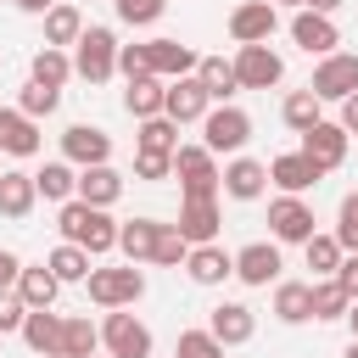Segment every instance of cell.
<instances>
[{
	"instance_id": "cell-9",
	"label": "cell",
	"mask_w": 358,
	"mask_h": 358,
	"mask_svg": "<svg viewBox=\"0 0 358 358\" xmlns=\"http://www.w3.org/2000/svg\"><path fill=\"white\" fill-rule=\"evenodd\" d=\"M313 207L302 201V196H274L268 201V235H274V246H302L308 235H313Z\"/></svg>"
},
{
	"instance_id": "cell-33",
	"label": "cell",
	"mask_w": 358,
	"mask_h": 358,
	"mask_svg": "<svg viewBox=\"0 0 358 358\" xmlns=\"http://www.w3.org/2000/svg\"><path fill=\"white\" fill-rule=\"evenodd\" d=\"M28 78H34V84H45V90H62V84L73 78V56H67V50H56V45H39V50H34V62H28Z\"/></svg>"
},
{
	"instance_id": "cell-1",
	"label": "cell",
	"mask_w": 358,
	"mask_h": 358,
	"mask_svg": "<svg viewBox=\"0 0 358 358\" xmlns=\"http://www.w3.org/2000/svg\"><path fill=\"white\" fill-rule=\"evenodd\" d=\"M56 224H62V241L84 246L90 257H106V252H117V218H112V213H101V207H84L78 196H73V201H62Z\"/></svg>"
},
{
	"instance_id": "cell-25",
	"label": "cell",
	"mask_w": 358,
	"mask_h": 358,
	"mask_svg": "<svg viewBox=\"0 0 358 358\" xmlns=\"http://www.w3.org/2000/svg\"><path fill=\"white\" fill-rule=\"evenodd\" d=\"M157 229H162V218H123L117 224V252L140 268V263H151V252H157Z\"/></svg>"
},
{
	"instance_id": "cell-6",
	"label": "cell",
	"mask_w": 358,
	"mask_h": 358,
	"mask_svg": "<svg viewBox=\"0 0 358 358\" xmlns=\"http://www.w3.org/2000/svg\"><path fill=\"white\" fill-rule=\"evenodd\" d=\"M101 352L106 358H151V330L129 308H106V319H101Z\"/></svg>"
},
{
	"instance_id": "cell-16",
	"label": "cell",
	"mask_w": 358,
	"mask_h": 358,
	"mask_svg": "<svg viewBox=\"0 0 358 358\" xmlns=\"http://www.w3.org/2000/svg\"><path fill=\"white\" fill-rule=\"evenodd\" d=\"M145 62H151V78L173 84V78H190L201 56L190 45H179V39H145Z\"/></svg>"
},
{
	"instance_id": "cell-24",
	"label": "cell",
	"mask_w": 358,
	"mask_h": 358,
	"mask_svg": "<svg viewBox=\"0 0 358 358\" xmlns=\"http://www.w3.org/2000/svg\"><path fill=\"white\" fill-rule=\"evenodd\" d=\"M39 123L34 117H22L17 106H0V151L6 157H39Z\"/></svg>"
},
{
	"instance_id": "cell-49",
	"label": "cell",
	"mask_w": 358,
	"mask_h": 358,
	"mask_svg": "<svg viewBox=\"0 0 358 358\" xmlns=\"http://www.w3.org/2000/svg\"><path fill=\"white\" fill-rule=\"evenodd\" d=\"M17 274H22V257L0 246V291H11V285H17Z\"/></svg>"
},
{
	"instance_id": "cell-28",
	"label": "cell",
	"mask_w": 358,
	"mask_h": 358,
	"mask_svg": "<svg viewBox=\"0 0 358 358\" xmlns=\"http://www.w3.org/2000/svg\"><path fill=\"white\" fill-rule=\"evenodd\" d=\"M101 352V324L90 313H62V358H95Z\"/></svg>"
},
{
	"instance_id": "cell-30",
	"label": "cell",
	"mask_w": 358,
	"mask_h": 358,
	"mask_svg": "<svg viewBox=\"0 0 358 358\" xmlns=\"http://www.w3.org/2000/svg\"><path fill=\"white\" fill-rule=\"evenodd\" d=\"M196 78H201V90H207V101H213V106H229V101L241 95L235 67H229L224 56H201V62H196Z\"/></svg>"
},
{
	"instance_id": "cell-39",
	"label": "cell",
	"mask_w": 358,
	"mask_h": 358,
	"mask_svg": "<svg viewBox=\"0 0 358 358\" xmlns=\"http://www.w3.org/2000/svg\"><path fill=\"white\" fill-rule=\"evenodd\" d=\"M56 106H62V90H45V84H34V78H28V84H22V95H17V112H22V117H34V123H39V117H50Z\"/></svg>"
},
{
	"instance_id": "cell-46",
	"label": "cell",
	"mask_w": 358,
	"mask_h": 358,
	"mask_svg": "<svg viewBox=\"0 0 358 358\" xmlns=\"http://www.w3.org/2000/svg\"><path fill=\"white\" fill-rule=\"evenodd\" d=\"M117 73L134 84V78H151V62H145V45H117Z\"/></svg>"
},
{
	"instance_id": "cell-22",
	"label": "cell",
	"mask_w": 358,
	"mask_h": 358,
	"mask_svg": "<svg viewBox=\"0 0 358 358\" xmlns=\"http://www.w3.org/2000/svg\"><path fill=\"white\" fill-rule=\"evenodd\" d=\"M324 173L302 157V151H280L274 162H268V185H280V196H302V190H313Z\"/></svg>"
},
{
	"instance_id": "cell-3",
	"label": "cell",
	"mask_w": 358,
	"mask_h": 358,
	"mask_svg": "<svg viewBox=\"0 0 358 358\" xmlns=\"http://www.w3.org/2000/svg\"><path fill=\"white\" fill-rule=\"evenodd\" d=\"M84 291H90V302H95L101 313H106V308H134V302L145 296V274H140L134 263H117V268H90Z\"/></svg>"
},
{
	"instance_id": "cell-14",
	"label": "cell",
	"mask_w": 358,
	"mask_h": 358,
	"mask_svg": "<svg viewBox=\"0 0 358 358\" xmlns=\"http://www.w3.org/2000/svg\"><path fill=\"white\" fill-rule=\"evenodd\" d=\"M207 112H213V101H207V90H201L196 73L168 84V95H162V117H168V123H201Z\"/></svg>"
},
{
	"instance_id": "cell-15",
	"label": "cell",
	"mask_w": 358,
	"mask_h": 358,
	"mask_svg": "<svg viewBox=\"0 0 358 358\" xmlns=\"http://www.w3.org/2000/svg\"><path fill=\"white\" fill-rule=\"evenodd\" d=\"M319 173H330V168H341L347 162V129L341 123H313L308 134H302V145H296Z\"/></svg>"
},
{
	"instance_id": "cell-37",
	"label": "cell",
	"mask_w": 358,
	"mask_h": 358,
	"mask_svg": "<svg viewBox=\"0 0 358 358\" xmlns=\"http://www.w3.org/2000/svg\"><path fill=\"white\" fill-rule=\"evenodd\" d=\"M134 151H162V157H173V151H179V123H168V117H145L140 134H134Z\"/></svg>"
},
{
	"instance_id": "cell-51",
	"label": "cell",
	"mask_w": 358,
	"mask_h": 358,
	"mask_svg": "<svg viewBox=\"0 0 358 358\" xmlns=\"http://www.w3.org/2000/svg\"><path fill=\"white\" fill-rule=\"evenodd\" d=\"M347 0H302V11H319V17H330V11H341Z\"/></svg>"
},
{
	"instance_id": "cell-36",
	"label": "cell",
	"mask_w": 358,
	"mask_h": 358,
	"mask_svg": "<svg viewBox=\"0 0 358 358\" xmlns=\"http://www.w3.org/2000/svg\"><path fill=\"white\" fill-rule=\"evenodd\" d=\"M73 185H78V168H73V162H62V157H56V162H45V168L34 173V190H39L45 201H73Z\"/></svg>"
},
{
	"instance_id": "cell-56",
	"label": "cell",
	"mask_w": 358,
	"mask_h": 358,
	"mask_svg": "<svg viewBox=\"0 0 358 358\" xmlns=\"http://www.w3.org/2000/svg\"><path fill=\"white\" fill-rule=\"evenodd\" d=\"M95 358H106V352H95Z\"/></svg>"
},
{
	"instance_id": "cell-29",
	"label": "cell",
	"mask_w": 358,
	"mask_h": 358,
	"mask_svg": "<svg viewBox=\"0 0 358 358\" xmlns=\"http://www.w3.org/2000/svg\"><path fill=\"white\" fill-rule=\"evenodd\" d=\"M34 201H39L34 173L6 168V173H0V218H28V213H34Z\"/></svg>"
},
{
	"instance_id": "cell-32",
	"label": "cell",
	"mask_w": 358,
	"mask_h": 358,
	"mask_svg": "<svg viewBox=\"0 0 358 358\" xmlns=\"http://www.w3.org/2000/svg\"><path fill=\"white\" fill-rule=\"evenodd\" d=\"M45 268L62 280V285H84L90 280V268H95V257L84 252V246H73V241H62V246H50V257H45Z\"/></svg>"
},
{
	"instance_id": "cell-7",
	"label": "cell",
	"mask_w": 358,
	"mask_h": 358,
	"mask_svg": "<svg viewBox=\"0 0 358 358\" xmlns=\"http://www.w3.org/2000/svg\"><path fill=\"white\" fill-rule=\"evenodd\" d=\"M229 67H235V84H241V90H274V84L285 78L280 50H268V45H235Z\"/></svg>"
},
{
	"instance_id": "cell-38",
	"label": "cell",
	"mask_w": 358,
	"mask_h": 358,
	"mask_svg": "<svg viewBox=\"0 0 358 358\" xmlns=\"http://www.w3.org/2000/svg\"><path fill=\"white\" fill-rule=\"evenodd\" d=\"M302 252H308V268H313L319 280H330V274L341 268V257H347V252L336 246V235H319V229H313V235L302 241Z\"/></svg>"
},
{
	"instance_id": "cell-4",
	"label": "cell",
	"mask_w": 358,
	"mask_h": 358,
	"mask_svg": "<svg viewBox=\"0 0 358 358\" xmlns=\"http://www.w3.org/2000/svg\"><path fill=\"white\" fill-rule=\"evenodd\" d=\"M73 73L84 84H106L117 73V34L112 28H84L73 45Z\"/></svg>"
},
{
	"instance_id": "cell-8",
	"label": "cell",
	"mask_w": 358,
	"mask_h": 358,
	"mask_svg": "<svg viewBox=\"0 0 358 358\" xmlns=\"http://www.w3.org/2000/svg\"><path fill=\"white\" fill-rule=\"evenodd\" d=\"M308 90H313L319 101H336V106H341V101L358 90V56H352V50H330V56H319Z\"/></svg>"
},
{
	"instance_id": "cell-26",
	"label": "cell",
	"mask_w": 358,
	"mask_h": 358,
	"mask_svg": "<svg viewBox=\"0 0 358 358\" xmlns=\"http://www.w3.org/2000/svg\"><path fill=\"white\" fill-rule=\"evenodd\" d=\"M274 319L280 324H308L313 319V280H280L274 285Z\"/></svg>"
},
{
	"instance_id": "cell-52",
	"label": "cell",
	"mask_w": 358,
	"mask_h": 358,
	"mask_svg": "<svg viewBox=\"0 0 358 358\" xmlns=\"http://www.w3.org/2000/svg\"><path fill=\"white\" fill-rule=\"evenodd\" d=\"M11 6H17V11H28V17H45L56 0H11Z\"/></svg>"
},
{
	"instance_id": "cell-35",
	"label": "cell",
	"mask_w": 358,
	"mask_h": 358,
	"mask_svg": "<svg viewBox=\"0 0 358 358\" xmlns=\"http://www.w3.org/2000/svg\"><path fill=\"white\" fill-rule=\"evenodd\" d=\"M280 117H285V129H296V134H308L313 123H324V101H319L313 90H291V95L280 101Z\"/></svg>"
},
{
	"instance_id": "cell-42",
	"label": "cell",
	"mask_w": 358,
	"mask_h": 358,
	"mask_svg": "<svg viewBox=\"0 0 358 358\" xmlns=\"http://www.w3.org/2000/svg\"><path fill=\"white\" fill-rule=\"evenodd\" d=\"M112 6H117V22H129V28H151L168 11V0H112Z\"/></svg>"
},
{
	"instance_id": "cell-53",
	"label": "cell",
	"mask_w": 358,
	"mask_h": 358,
	"mask_svg": "<svg viewBox=\"0 0 358 358\" xmlns=\"http://www.w3.org/2000/svg\"><path fill=\"white\" fill-rule=\"evenodd\" d=\"M341 319H347V330H352V341H358V296L347 302V313H341Z\"/></svg>"
},
{
	"instance_id": "cell-2",
	"label": "cell",
	"mask_w": 358,
	"mask_h": 358,
	"mask_svg": "<svg viewBox=\"0 0 358 358\" xmlns=\"http://www.w3.org/2000/svg\"><path fill=\"white\" fill-rule=\"evenodd\" d=\"M173 173H179V201H218V157L201 140L173 151Z\"/></svg>"
},
{
	"instance_id": "cell-31",
	"label": "cell",
	"mask_w": 358,
	"mask_h": 358,
	"mask_svg": "<svg viewBox=\"0 0 358 358\" xmlns=\"http://www.w3.org/2000/svg\"><path fill=\"white\" fill-rule=\"evenodd\" d=\"M78 34H84V11H78V6H67V0H56V6L45 11V45L73 50V45H78Z\"/></svg>"
},
{
	"instance_id": "cell-20",
	"label": "cell",
	"mask_w": 358,
	"mask_h": 358,
	"mask_svg": "<svg viewBox=\"0 0 358 358\" xmlns=\"http://www.w3.org/2000/svg\"><path fill=\"white\" fill-rule=\"evenodd\" d=\"M235 280L241 285H274L280 280V246L274 241H252L235 252Z\"/></svg>"
},
{
	"instance_id": "cell-12",
	"label": "cell",
	"mask_w": 358,
	"mask_h": 358,
	"mask_svg": "<svg viewBox=\"0 0 358 358\" xmlns=\"http://www.w3.org/2000/svg\"><path fill=\"white\" fill-rule=\"evenodd\" d=\"M274 28H280V11H274L268 0H241V6L229 11V39H235V45H268Z\"/></svg>"
},
{
	"instance_id": "cell-21",
	"label": "cell",
	"mask_w": 358,
	"mask_h": 358,
	"mask_svg": "<svg viewBox=\"0 0 358 358\" xmlns=\"http://www.w3.org/2000/svg\"><path fill=\"white\" fill-rule=\"evenodd\" d=\"M17 336L28 341L34 358H62V313L56 308H28V319H22Z\"/></svg>"
},
{
	"instance_id": "cell-43",
	"label": "cell",
	"mask_w": 358,
	"mask_h": 358,
	"mask_svg": "<svg viewBox=\"0 0 358 358\" xmlns=\"http://www.w3.org/2000/svg\"><path fill=\"white\" fill-rule=\"evenodd\" d=\"M185 252H190V246H185V235H179L173 224H162V229H157V252H151V263L179 268V263H185Z\"/></svg>"
},
{
	"instance_id": "cell-10",
	"label": "cell",
	"mask_w": 358,
	"mask_h": 358,
	"mask_svg": "<svg viewBox=\"0 0 358 358\" xmlns=\"http://www.w3.org/2000/svg\"><path fill=\"white\" fill-rule=\"evenodd\" d=\"M62 162H73V168H101V162H112V134H106L101 123H73V129L62 134Z\"/></svg>"
},
{
	"instance_id": "cell-40",
	"label": "cell",
	"mask_w": 358,
	"mask_h": 358,
	"mask_svg": "<svg viewBox=\"0 0 358 358\" xmlns=\"http://www.w3.org/2000/svg\"><path fill=\"white\" fill-rule=\"evenodd\" d=\"M330 235H336L341 252H358V190L341 196V207H336V229H330Z\"/></svg>"
},
{
	"instance_id": "cell-17",
	"label": "cell",
	"mask_w": 358,
	"mask_h": 358,
	"mask_svg": "<svg viewBox=\"0 0 358 358\" xmlns=\"http://www.w3.org/2000/svg\"><path fill=\"white\" fill-rule=\"evenodd\" d=\"M291 39H296V50H308V56L341 50V28H336L330 17H319V11H296V17H291Z\"/></svg>"
},
{
	"instance_id": "cell-11",
	"label": "cell",
	"mask_w": 358,
	"mask_h": 358,
	"mask_svg": "<svg viewBox=\"0 0 358 358\" xmlns=\"http://www.w3.org/2000/svg\"><path fill=\"white\" fill-rule=\"evenodd\" d=\"M268 190V162H257V157H229L224 168H218V196H229V201H257Z\"/></svg>"
},
{
	"instance_id": "cell-19",
	"label": "cell",
	"mask_w": 358,
	"mask_h": 358,
	"mask_svg": "<svg viewBox=\"0 0 358 358\" xmlns=\"http://www.w3.org/2000/svg\"><path fill=\"white\" fill-rule=\"evenodd\" d=\"M218 224H224V207H218V201H179L173 229L185 235V246H207V241H218Z\"/></svg>"
},
{
	"instance_id": "cell-54",
	"label": "cell",
	"mask_w": 358,
	"mask_h": 358,
	"mask_svg": "<svg viewBox=\"0 0 358 358\" xmlns=\"http://www.w3.org/2000/svg\"><path fill=\"white\" fill-rule=\"evenodd\" d=\"M268 6H274V11H280V6H291V11H302V0H268Z\"/></svg>"
},
{
	"instance_id": "cell-44",
	"label": "cell",
	"mask_w": 358,
	"mask_h": 358,
	"mask_svg": "<svg viewBox=\"0 0 358 358\" xmlns=\"http://www.w3.org/2000/svg\"><path fill=\"white\" fill-rule=\"evenodd\" d=\"M173 358H224V347H218L207 330H179V341H173Z\"/></svg>"
},
{
	"instance_id": "cell-47",
	"label": "cell",
	"mask_w": 358,
	"mask_h": 358,
	"mask_svg": "<svg viewBox=\"0 0 358 358\" xmlns=\"http://www.w3.org/2000/svg\"><path fill=\"white\" fill-rule=\"evenodd\" d=\"M22 319H28L22 296H17V291H0V336H17V330H22Z\"/></svg>"
},
{
	"instance_id": "cell-48",
	"label": "cell",
	"mask_w": 358,
	"mask_h": 358,
	"mask_svg": "<svg viewBox=\"0 0 358 358\" xmlns=\"http://www.w3.org/2000/svg\"><path fill=\"white\" fill-rule=\"evenodd\" d=\"M330 280H336V285L347 291V302H352V296H358V252H347V257H341V268H336Z\"/></svg>"
},
{
	"instance_id": "cell-18",
	"label": "cell",
	"mask_w": 358,
	"mask_h": 358,
	"mask_svg": "<svg viewBox=\"0 0 358 358\" xmlns=\"http://www.w3.org/2000/svg\"><path fill=\"white\" fill-rule=\"evenodd\" d=\"M73 196H78L84 207H101V213H112V201L123 196V173H117L112 162H101V168H78V185H73Z\"/></svg>"
},
{
	"instance_id": "cell-23",
	"label": "cell",
	"mask_w": 358,
	"mask_h": 358,
	"mask_svg": "<svg viewBox=\"0 0 358 358\" xmlns=\"http://www.w3.org/2000/svg\"><path fill=\"white\" fill-rule=\"evenodd\" d=\"M185 274H190L196 285H224V280L235 274V252H224L218 241L190 246V252H185Z\"/></svg>"
},
{
	"instance_id": "cell-13",
	"label": "cell",
	"mask_w": 358,
	"mask_h": 358,
	"mask_svg": "<svg viewBox=\"0 0 358 358\" xmlns=\"http://www.w3.org/2000/svg\"><path fill=\"white\" fill-rule=\"evenodd\" d=\"M207 336H213L218 347H246V341L257 336V313H252L246 302H218V308L207 313Z\"/></svg>"
},
{
	"instance_id": "cell-50",
	"label": "cell",
	"mask_w": 358,
	"mask_h": 358,
	"mask_svg": "<svg viewBox=\"0 0 358 358\" xmlns=\"http://www.w3.org/2000/svg\"><path fill=\"white\" fill-rule=\"evenodd\" d=\"M336 123H341L347 134H358V90H352V95L341 101V117H336Z\"/></svg>"
},
{
	"instance_id": "cell-5",
	"label": "cell",
	"mask_w": 358,
	"mask_h": 358,
	"mask_svg": "<svg viewBox=\"0 0 358 358\" xmlns=\"http://www.w3.org/2000/svg\"><path fill=\"white\" fill-rule=\"evenodd\" d=\"M252 140V117L229 101V106H213L207 117H201V145L213 151V157H241V145Z\"/></svg>"
},
{
	"instance_id": "cell-27",
	"label": "cell",
	"mask_w": 358,
	"mask_h": 358,
	"mask_svg": "<svg viewBox=\"0 0 358 358\" xmlns=\"http://www.w3.org/2000/svg\"><path fill=\"white\" fill-rule=\"evenodd\" d=\"M11 291L22 296V308H56L62 280H56L45 263H22V274H17V285H11Z\"/></svg>"
},
{
	"instance_id": "cell-41",
	"label": "cell",
	"mask_w": 358,
	"mask_h": 358,
	"mask_svg": "<svg viewBox=\"0 0 358 358\" xmlns=\"http://www.w3.org/2000/svg\"><path fill=\"white\" fill-rule=\"evenodd\" d=\"M347 313V291L336 285V280H313V319H341Z\"/></svg>"
},
{
	"instance_id": "cell-34",
	"label": "cell",
	"mask_w": 358,
	"mask_h": 358,
	"mask_svg": "<svg viewBox=\"0 0 358 358\" xmlns=\"http://www.w3.org/2000/svg\"><path fill=\"white\" fill-rule=\"evenodd\" d=\"M162 95H168V84H162V78H134V84L123 90V112H129L134 123L162 117Z\"/></svg>"
},
{
	"instance_id": "cell-55",
	"label": "cell",
	"mask_w": 358,
	"mask_h": 358,
	"mask_svg": "<svg viewBox=\"0 0 358 358\" xmlns=\"http://www.w3.org/2000/svg\"><path fill=\"white\" fill-rule=\"evenodd\" d=\"M341 358H358V341H347V352H341Z\"/></svg>"
},
{
	"instance_id": "cell-57",
	"label": "cell",
	"mask_w": 358,
	"mask_h": 358,
	"mask_svg": "<svg viewBox=\"0 0 358 358\" xmlns=\"http://www.w3.org/2000/svg\"><path fill=\"white\" fill-rule=\"evenodd\" d=\"M0 173H6V168H0Z\"/></svg>"
},
{
	"instance_id": "cell-45",
	"label": "cell",
	"mask_w": 358,
	"mask_h": 358,
	"mask_svg": "<svg viewBox=\"0 0 358 358\" xmlns=\"http://www.w3.org/2000/svg\"><path fill=\"white\" fill-rule=\"evenodd\" d=\"M168 173H173V157H162V151H134V179L162 185Z\"/></svg>"
}]
</instances>
